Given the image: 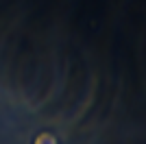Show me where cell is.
Here are the masks:
<instances>
[{
	"label": "cell",
	"mask_w": 146,
	"mask_h": 144,
	"mask_svg": "<svg viewBox=\"0 0 146 144\" xmlns=\"http://www.w3.org/2000/svg\"><path fill=\"white\" fill-rule=\"evenodd\" d=\"M35 144H57V140L52 133H42V135H37Z\"/></svg>",
	"instance_id": "cell-1"
}]
</instances>
